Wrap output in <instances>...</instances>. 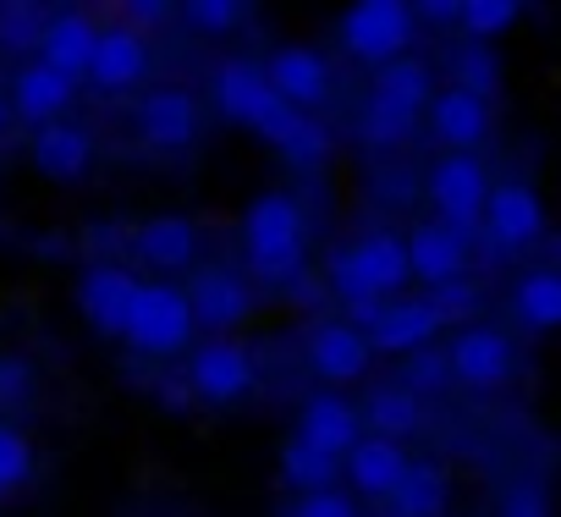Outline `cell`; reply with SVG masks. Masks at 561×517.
<instances>
[{
    "mask_svg": "<svg viewBox=\"0 0 561 517\" xmlns=\"http://www.w3.org/2000/svg\"><path fill=\"white\" fill-rule=\"evenodd\" d=\"M187 391L204 407H231L253 391V358L231 336H209L187 353Z\"/></svg>",
    "mask_w": 561,
    "mask_h": 517,
    "instance_id": "obj_4",
    "label": "cell"
},
{
    "mask_svg": "<svg viewBox=\"0 0 561 517\" xmlns=\"http://www.w3.org/2000/svg\"><path fill=\"white\" fill-rule=\"evenodd\" d=\"M369 100H380V105H391L397 116H408V122H419L424 111H430V100H435V78H430V67L424 61H391V67H380L375 72V89H369Z\"/></svg>",
    "mask_w": 561,
    "mask_h": 517,
    "instance_id": "obj_24",
    "label": "cell"
},
{
    "mask_svg": "<svg viewBox=\"0 0 561 517\" xmlns=\"http://www.w3.org/2000/svg\"><path fill=\"white\" fill-rule=\"evenodd\" d=\"M133 253H138V265L160 271V282H165L198 258V226L187 215H154L133 231Z\"/></svg>",
    "mask_w": 561,
    "mask_h": 517,
    "instance_id": "obj_15",
    "label": "cell"
},
{
    "mask_svg": "<svg viewBox=\"0 0 561 517\" xmlns=\"http://www.w3.org/2000/svg\"><path fill=\"white\" fill-rule=\"evenodd\" d=\"M193 331L198 325H193V309H187V287H176V282H144L122 342L133 353H144V358H176L193 342Z\"/></svg>",
    "mask_w": 561,
    "mask_h": 517,
    "instance_id": "obj_2",
    "label": "cell"
},
{
    "mask_svg": "<svg viewBox=\"0 0 561 517\" xmlns=\"http://www.w3.org/2000/svg\"><path fill=\"white\" fill-rule=\"evenodd\" d=\"M215 105H220V116L253 127L259 138H270L275 122L293 111V105L275 100V89H270V78H264L259 61H226V67L215 72Z\"/></svg>",
    "mask_w": 561,
    "mask_h": 517,
    "instance_id": "obj_6",
    "label": "cell"
},
{
    "mask_svg": "<svg viewBox=\"0 0 561 517\" xmlns=\"http://www.w3.org/2000/svg\"><path fill=\"white\" fill-rule=\"evenodd\" d=\"M242 253L264 287H293L304 276V253H309L304 204L293 193H259L242 215Z\"/></svg>",
    "mask_w": 561,
    "mask_h": 517,
    "instance_id": "obj_1",
    "label": "cell"
},
{
    "mask_svg": "<svg viewBox=\"0 0 561 517\" xmlns=\"http://www.w3.org/2000/svg\"><path fill=\"white\" fill-rule=\"evenodd\" d=\"M94 160V138L72 122H50V127H34V165L56 182H78Z\"/></svg>",
    "mask_w": 561,
    "mask_h": 517,
    "instance_id": "obj_23",
    "label": "cell"
},
{
    "mask_svg": "<svg viewBox=\"0 0 561 517\" xmlns=\"http://www.w3.org/2000/svg\"><path fill=\"white\" fill-rule=\"evenodd\" d=\"M149 72V45L138 28L116 23V28H100V45H94V61H89V83L100 94H127L138 89Z\"/></svg>",
    "mask_w": 561,
    "mask_h": 517,
    "instance_id": "obj_13",
    "label": "cell"
},
{
    "mask_svg": "<svg viewBox=\"0 0 561 517\" xmlns=\"http://www.w3.org/2000/svg\"><path fill=\"white\" fill-rule=\"evenodd\" d=\"M298 440L320 446L325 457H347V451L364 440V413H358L347 397L320 391V397H309L304 413H298Z\"/></svg>",
    "mask_w": 561,
    "mask_h": 517,
    "instance_id": "obj_18",
    "label": "cell"
},
{
    "mask_svg": "<svg viewBox=\"0 0 561 517\" xmlns=\"http://www.w3.org/2000/svg\"><path fill=\"white\" fill-rule=\"evenodd\" d=\"M430 133L451 149V154H468L473 143H484L490 138V100H479V94H462V89H440L435 100H430Z\"/></svg>",
    "mask_w": 561,
    "mask_h": 517,
    "instance_id": "obj_19",
    "label": "cell"
},
{
    "mask_svg": "<svg viewBox=\"0 0 561 517\" xmlns=\"http://www.w3.org/2000/svg\"><path fill=\"white\" fill-rule=\"evenodd\" d=\"M342 473L353 479V495H369V501H391L402 473H408V451L397 440H380V435H364L347 457H342Z\"/></svg>",
    "mask_w": 561,
    "mask_h": 517,
    "instance_id": "obj_20",
    "label": "cell"
},
{
    "mask_svg": "<svg viewBox=\"0 0 561 517\" xmlns=\"http://www.w3.org/2000/svg\"><path fill=\"white\" fill-rule=\"evenodd\" d=\"M386 517H397V512H386Z\"/></svg>",
    "mask_w": 561,
    "mask_h": 517,
    "instance_id": "obj_43",
    "label": "cell"
},
{
    "mask_svg": "<svg viewBox=\"0 0 561 517\" xmlns=\"http://www.w3.org/2000/svg\"><path fill=\"white\" fill-rule=\"evenodd\" d=\"M369 358H375L369 336H364L358 325H347V320H325V325H314V336H309V369H314L320 380H331V386L358 380V375L369 369Z\"/></svg>",
    "mask_w": 561,
    "mask_h": 517,
    "instance_id": "obj_17",
    "label": "cell"
},
{
    "mask_svg": "<svg viewBox=\"0 0 561 517\" xmlns=\"http://www.w3.org/2000/svg\"><path fill=\"white\" fill-rule=\"evenodd\" d=\"M138 276L127 271V265H89L83 276H78V309H83V320L94 325V331H105V336H127V320H133V303H138Z\"/></svg>",
    "mask_w": 561,
    "mask_h": 517,
    "instance_id": "obj_7",
    "label": "cell"
},
{
    "mask_svg": "<svg viewBox=\"0 0 561 517\" xmlns=\"http://www.w3.org/2000/svg\"><path fill=\"white\" fill-rule=\"evenodd\" d=\"M138 133H144L149 149H165V154L193 149V143H198V105H193V94H182V89H154V94H144V105H138Z\"/></svg>",
    "mask_w": 561,
    "mask_h": 517,
    "instance_id": "obj_16",
    "label": "cell"
},
{
    "mask_svg": "<svg viewBox=\"0 0 561 517\" xmlns=\"http://www.w3.org/2000/svg\"><path fill=\"white\" fill-rule=\"evenodd\" d=\"M237 18H242L237 0H193L187 7V23L204 34H226V28H237Z\"/></svg>",
    "mask_w": 561,
    "mask_h": 517,
    "instance_id": "obj_36",
    "label": "cell"
},
{
    "mask_svg": "<svg viewBox=\"0 0 561 517\" xmlns=\"http://www.w3.org/2000/svg\"><path fill=\"white\" fill-rule=\"evenodd\" d=\"M0 397H7V402L28 397V369L23 364H0Z\"/></svg>",
    "mask_w": 561,
    "mask_h": 517,
    "instance_id": "obj_40",
    "label": "cell"
},
{
    "mask_svg": "<svg viewBox=\"0 0 561 517\" xmlns=\"http://www.w3.org/2000/svg\"><path fill=\"white\" fill-rule=\"evenodd\" d=\"M435 331H440V314H435L430 298H397L369 325V347L391 353V358H413V353H424L435 342Z\"/></svg>",
    "mask_w": 561,
    "mask_h": 517,
    "instance_id": "obj_14",
    "label": "cell"
},
{
    "mask_svg": "<svg viewBox=\"0 0 561 517\" xmlns=\"http://www.w3.org/2000/svg\"><path fill=\"white\" fill-rule=\"evenodd\" d=\"M7 122H12V105H7V100H0V133H7Z\"/></svg>",
    "mask_w": 561,
    "mask_h": 517,
    "instance_id": "obj_42",
    "label": "cell"
},
{
    "mask_svg": "<svg viewBox=\"0 0 561 517\" xmlns=\"http://www.w3.org/2000/svg\"><path fill=\"white\" fill-rule=\"evenodd\" d=\"M430 303H435L440 325H446V320H468V314L479 309V287H473V282H446V287L430 292Z\"/></svg>",
    "mask_w": 561,
    "mask_h": 517,
    "instance_id": "obj_35",
    "label": "cell"
},
{
    "mask_svg": "<svg viewBox=\"0 0 561 517\" xmlns=\"http://www.w3.org/2000/svg\"><path fill=\"white\" fill-rule=\"evenodd\" d=\"M512 314L528 331H561V271H534L512 287Z\"/></svg>",
    "mask_w": 561,
    "mask_h": 517,
    "instance_id": "obj_27",
    "label": "cell"
},
{
    "mask_svg": "<svg viewBox=\"0 0 561 517\" xmlns=\"http://www.w3.org/2000/svg\"><path fill=\"white\" fill-rule=\"evenodd\" d=\"M430 204L440 209V226L473 237L479 220H484V198H490V176L473 154H440L430 165Z\"/></svg>",
    "mask_w": 561,
    "mask_h": 517,
    "instance_id": "obj_5",
    "label": "cell"
},
{
    "mask_svg": "<svg viewBox=\"0 0 561 517\" xmlns=\"http://www.w3.org/2000/svg\"><path fill=\"white\" fill-rule=\"evenodd\" d=\"M419 418H424V402H419L408 386H380V391H369V402H364V424H369L380 440H397V446H402V435L419 429Z\"/></svg>",
    "mask_w": 561,
    "mask_h": 517,
    "instance_id": "obj_29",
    "label": "cell"
},
{
    "mask_svg": "<svg viewBox=\"0 0 561 517\" xmlns=\"http://www.w3.org/2000/svg\"><path fill=\"white\" fill-rule=\"evenodd\" d=\"M495 83H501V61H495V50H490V45H462L457 61H451V89L490 100Z\"/></svg>",
    "mask_w": 561,
    "mask_h": 517,
    "instance_id": "obj_30",
    "label": "cell"
},
{
    "mask_svg": "<svg viewBox=\"0 0 561 517\" xmlns=\"http://www.w3.org/2000/svg\"><path fill=\"white\" fill-rule=\"evenodd\" d=\"M28 473H34V446H28V435L12 429V424H0V495L23 490Z\"/></svg>",
    "mask_w": 561,
    "mask_h": 517,
    "instance_id": "obj_33",
    "label": "cell"
},
{
    "mask_svg": "<svg viewBox=\"0 0 561 517\" xmlns=\"http://www.w3.org/2000/svg\"><path fill=\"white\" fill-rule=\"evenodd\" d=\"M39 34H45V23L34 28V23H28L23 12H12L7 23H0V45H7V50H28V45L39 50Z\"/></svg>",
    "mask_w": 561,
    "mask_h": 517,
    "instance_id": "obj_39",
    "label": "cell"
},
{
    "mask_svg": "<svg viewBox=\"0 0 561 517\" xmlns=\"http://www.w3.org/2000/svg\"><path fill=\"white\" fill-rule=\"evenodd\" d=\"M187 309H193V325L209 331V336H231L248 314H253V287L237 276V271H198L187 282Z\"/></svg>",
    "mask_w": 561,
    "mask_h": 517,
    "instance_id": "obj_9",
    "label": "cell"
},
{
    "mask_svg": "<svg viewBox=\"0 0 561 517\" xmlns=\"http://www.w3.org/2000/svg\"><path fill=\"white\" fill-rule=\"evenodd\" d=\"M451 380V369H446V353L440 347H424V353H413L408 358V369H402V386L413 391V397H424V391H440Z\"/></svg>",
    "mask_w": 561,
    "mask_h": 517,
    "instance_id": "obj_34",
    "label": "cell"
},
{
    "mask_svg": "<svg viewBox=\"0 0 561 517\" xmlns=\"http://www.w3.org/2000/svg\"><path fill=\"white\" fill-rule=\"evenodd\" d=\"M264 78H270V89H275L280 105H293V111H304V116H314V111L331 100V61H325L320 50H309V45L275 50V56L264 61Z\"/></svg>",
    "mask_w": 561,
    "mask_h": 517,
    "instance_id": "obj_8",
    "label": "cell"
},
{
    "mask_svg": "<svg viewBox=\"0 0 561 517\" xmlns=\"http://www.w3.org/2000/svg\"><path fill=\"white\" fill-rule=\"evenodd\" d=\"M501 517H550V501H545V490L539 484H512L506 490V501H501Z\"/></svg>",
    "mask_w": 561,
    "mask_h": 517,
    "instance_id": "obj_38",
    "label": "cell"
},
{
    "mask_svg": "<svg viewBox=\"0 0 561 517\" xmlns=\"http://www.w3.org/2000/svg\"><path fill=\"white\" fill-rule=\"evenodd\" d=\"M408 45H413V7H402V0H358L342 18V50L353 61H369L375 72L402 61Z\"/></svg>",
    "mask_w": 561,
    "mask_h": 517,
    "instance_id": "obj_3",
    "label": "cell"
},
{
    "mask_svg": "<svg viewBox=\"0 0 561 517\" xmlns=\"http://www.w3.org/2000/svg\"><path fill=\"white\" fill-rule=\"evenodd\" d=\"M446 369L462 386H473V391H495L512 375V342L501 331H490V325H462L451 336V347H446Z\"/></svg>",
    "mask_w": 561,
    "mask_h": 517,
    "instance_id": "obj_11",
    "label": "cell"
},
{
    "mask_svg": "<svg viewBox=\"0 0 561 517\" xmlns=\"http://www.w3.org/2000/svg\"><path fill=\"white\" fill-rule=\"evenodd\" d=\"M451 501V484H446V468L440 462H408L397 495H391V512L397 517H440Z\"/></svg>",
    "mask_w": 561,
    "mask_h": 517,
    "instance_id": "obj_26",
    "label": "cell"
},
{
    "mask_svg": "<svg viewBox=\"0 0 561 517\" xmlns=\"http://www.w3.org/2000/svg\"><path fill=\"white\" fill-rule=\"evenodd\" d=\"M94 45H100V28H94L89 18L67 12V18H50V23H45V34H39V61H45L50 72H61V78H83L89 61H94Z\"/></svg>",
    "mask_w": 561,
    "mask_h": 517,
    "instance_id": "obj_22",
    "label": "cell"
},
{
    "mask_svg": "<svg viewBox=\"0 0 561 517\" xmlns=\"http://www.w3.org/2000/svg\"><path fill=\"white\" fill-rule=\"evenodd\" d=\"M280 479H287L298 495H320V490H336V479H342V457H325L320 446H309V440H287L280 446Z\"/></svg>",
    "mask_w": 561,
    "mask_h": 517,
    "instance_id": "obj_28",
    "label": "cell"
},
{
    "mask_svg": "<svg viewBox=\"0 0 561 517\" xmlns=\"http://www.w3.org/2000/svg\"><path fill=\"white\" fill-rule=\"evenodd\" d=\"M160 407H171V413H187V407H193L187 375H182V380H160Z\"/></svg>",
    "mask_w": 561,
    "mask_h": 517,
    "instance_id": "obj_41",
    "label": "cell"
},
{
    "mask_svg": "<svg viewBox=\"0 0 561 517\" xmlns=\"http://www.w3.org/2000/svg\"><path fill=\"white\" fill-rule=\"evenodd\" d=\"M287 517H358V506L342 490H320V495H298Z\"/></svg>",
    "mask_w": 561,
    "mask_h": 517,
    "instance_id": "obj_37",
    "label": "cell"
},
{
    "mask_svg": "<svg viewBox=\"0 0 561 517\" xmlns=\"http://www.w3.org/2000/svg\"><path fill=\"white\" fill-rule=\"evenodd\" d=\"M408 133H413L408 116H397V111L380 105V100H364V111H358V138H364L369 149H397V143H408Z\"/></svg>",
    "mask_w": 561,
    "mask_h": 517,
    "instance_id": "obj_32",
    "label": "cell"
},
{
    "mask_svg": "<svg viewBox=\"0 0 561 517\" xmlns=\"http://www.w3.org/2000/svg\"><path fill=\"white\" fill-rule=\"evenodd\" d=\"M457 23H462L468 45H490L495 34H506L517 23V7H512V0H462Z\"/></svg>",
    "mask_w": 561,
    "mask_h": 517,
    "instance_id": "obj_31",
    "label": "cell"
},
{
    "mask_svg": "<svg viewBox=\"0 0 561 517\" xmlns=\"http://www.w3.org/2000/svg\"><path fill=\"white\" fill-rule=\"evenodd\" d=\"M402 242H408V271H413L424 287L462 282V271H468V237H462V231H451V226H440V220H424V226H413Z\"/></svg>",
    "mask_w": 561,
    "mask_h": 517,
    "instance_id": "obj_12",
    "label": "cell"
},
{
    "mask_svg": "<svg viewBox=\"0 0 561 517\" xmlns=\"http://www.w3.org/2000/svg\"><path fill=\"white\" fill-rule=\"evenodd\" d=\"M479 231H484L495 248H506V253L539 242V237H545V204H539V193L523 187V182H501V187H490Z\"/></svg>",
    "mask_w": 561,
    "mask_h": 517,
    "instance_id": "obj_10",
    "label": "cell"
},
{
    "mask_svg": "<svg viewBox=\"0 0 561 517\" xmlns=\"http://www.w3.org/2000/svg\"><path fill=\"white\" fill-rule=\"evenodd\" d=\"M78 100V78H61V72H50L45 61H28L18 78H12V111L23 116V122H34V127H50V122H61V111Z\"/></svg>",
    "mask_w": 561,
    "mask_h": 517,
    "instance_id": "obj_21",
    "label": "cell"
},
{
    "mask_svg": "<svg viewBox=\"0 0 561 517\" xmlns=\"http://www.w3.org/2000/svg\"><path fill=\"white\" fill-rule=\"evenodd\" d=\"M280 160H293V165H320L325 154H331V127L320 122V116H304V111H287V116H280L275 122V133L264 138Z\"/></svg>",
    "mask_w": 561,
    "mask_h": 517,
    "instance_id": "obj_25",
    "label": "cell"
}]
</instances>
